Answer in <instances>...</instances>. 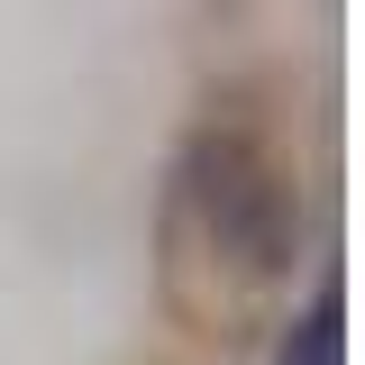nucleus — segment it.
<instances>
[{
	"mask_svg": "<svg viewBox=\"0 0 365 365\" xmlns=\"http://www.w3.org/2000/svg\"><path fill=\"white\" fill-rule=\"evenodd\" d=\"M174 220L201 228L210 265H237V283H274L292 274L302 247V210H292V182L274 174V155L247 128H201L174 165Z\"/></svg>",
	"mask_w": 365,
	"mask_h": 365,
	"instance_id": "nucleus-1",
	"label": "nucleus"
},
{
	"mask_svg": "<svg viewBox=\"0 0 365 365\" xmlns=\"http://www.w3.org/2000/svg\"><path fill=\"white\" fill-rule=\"evenodd\" d=\"M338 356H347V292L319 283L311 311L292 319V338H283V365H338Z\"/></svg>",
	"mask_w": 365,
	"mask_h": 365,
	"instance_id": "nucleus-2",
	"label": "nucleus"
}]
</instances>
